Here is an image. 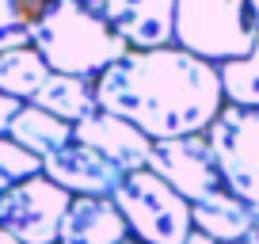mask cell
<instances>
[{"mask_svg":"<svg viewBox=\"0 0 259 244\" xmlns=\"http://www.w3.org/2000/svg\"><path fill=\"white\" fill-rule=\"evenodd\" d=\"M107 23L130 50H160L176 38V0H99Z\"/></svg>","mask_w":259,"mask_h":244,"instance_id":"cell-9","label":"cell"},{"mask_svg":"<svg viewBox=\"0 0 259 244\" xmlns=\"http://www.w3.org/2000/svg\"><path fill=\"white\" fill-rule=\"evenodd\" d=\"M240 244H244V240H240Z\"/></svg>","mask_w":259,"mask_h":244,"instance_id":"cell-25","label":"cell"},{"mask_svg":"<svg viewBox=\"0 0 259 244\" xmlns=\"http://www.w3.org/2000/svg\"><path fill=\"white\" fill-rule=\"evenodd\" d=\"M248 4H251V12H255V19H259V0H248Z\"/></svg>","mask_w":259,"mask_h":244,"instance_id":"cell-23","label":"cell"},{"mask_svg":"<svg viewBox=\"0 0 259 244\" xmlns=\"http://www.w3.org/2000/svg\"><path fill=\"white\" fill-rule=\"evenodd\" d=\"M130 240V225L114 198H73L61 221L57 244H122Z\"/></svg>","mask_w":259,"mask_h":244,"instance_id":"cell-11","label":"cell"},{"mask_svg":"<svg viewBox=\"0 0 259 244\" xmlns=\"http://www.w3.org/2000/svg\"><path fill=\"white\" fill-rule=\"evenodd\" d=\"M206 141L213 149L225 191L259 210V111L225 103L206 130Z\"/></svg>","mask_w":259,"mask_h":244,"instance_id":"cell-5","label":"cell"},{"mask_svg":"<svg viewBox=\"0 0 259 244\" xmlns=\"http://www.w3.org/2000/svg\"><path fill=\"white\" fill-rule=\"evenodd\" d=\"M99 111L130 122L149 141L206 134L225 107L218 65L179 46L126 50L96 76Z\"/></svg>","mask_w":259,"mask_h":244,"instance_id":"cell-1","label":"cell"},{"mask_svg":"<svg viewBox=\"0 0 259 244\" xmlns=\"http://www.w3.org/2000/svg\"><path fill=\"white\" fill-rule=\"evenodd\" d=\"M46 80H50V69H46V61L38 57L34 46L0 54V92L4 96L19 99V103H31Z\"/></svg>","mask_w":259,"mask_h":244,"instance_id":"cell-15","label":"cell"},{"mask_svg":"<svg viewBox=\"0 0 259 244\" xmlns=\"http://www.w3.org/2000/svg\"><path fill=\"white\" fill-rule=\"evenodd\" d=\"M8 138L16 141L19 149L34 153L38 160H46L50 153H57V149H65L73 141V126L61 122V118H54V114H46L34 103H23L19 114L12 118V126H8Z\"/></svg>","mask_w":259,"mask_h":244,"instance_id":"cell-14","label":"cell"},{"mask_svg":"<svg viewBox=\"0 0 259 244\" xmlns=\"http://www.w3.org/2000/svg\"><path fill=\"white\" fill-rule=\"evenodd\" d=\"M31 103L42 107L46 114H54V118L69 122V126H76V122H84L88 114L99 111V103H96V80L61 76V73H50V80L42 84V92L31 99Z\"/></svg>","mask_w":259,"mask_h":244,"instance_id":"cell-13","label":"cell"},{"mask_svg":"<svg viewBox=\"0 0 259 244\" xmlns=\"http://www.w3.org/2000/svg\"><path fill=\"white\" fill-rule=\"evenodd\" d=\"M244 244H259V218H255V225H251V233L244 236Z\"/></svg>","mask_w":259,"mask_h":244,"instance_id":"cell-21","label":"cell"},{"mask_svg":"<svg viewBox=\"0 0 259 244\" xmlns=\"http://www.w3.org/2000/svg\"><path fill=\"white\" fill-rule=\"evenodd\" d=\"M42 176L57 183L61 191H69L73 198H114L126 172L111 164L107 156L92 153L80 141H69L65 149H57L42 160Z\"/></svg>","mask_w":259,"mask_h":244,"instance_id":"cell-8","label":"cell"},{"mask_svg":"<svg viewBox=\"0 0 259 244\" xmlns=\"http://www.w3.org/2000/svg\"><path fill=\"white\" fill-rule=\"evenodd\" d=\"M183 244H218V240H210V236H206V233H198V229H191Z\"/></svg>","mask_w":259,"mask_h":244,"instance_id":"cell-20","label":"cell"},{"mask_svg":"<svg viewBox=\"0 0 259 244\" xmlns=\"http://www.w3.org/2000/svg\"><path fill=\"white\" fill-rule=\"evenodd\" d=\"M122 244H138V240H134V236H130V240H122Z\"/></svg>","mask_w":259,"mask_h":244,"instance_id":"cell-24","label":"cell"},{"mask_svg":"<svg viewBox=\"0 0 259 244\" xmlns=\"http://www.w3.org/2000/svg\"><path fill=\"white\" fill-rule=\"evenodd\" d=\"M31 46L50 73L80 80H96L130 50L107 23L99 0H46L34 19Z\"/></svg>","mask_w":259,"mask_h":244,"instance_id":"cell-2","label":"cell"},{"mask_svg":"<svg viewBox=\"0 0 259 244\" xmlns=\"http://www.w3.org/2000/svg\"><path fill=\"white\" fill-rule=\"evenodd\" d=\"M259 42V19L248 0H176V38L171 46L229 65L251 54Z\"/></svg>","mask_w":259,"mask_h":244,"instance_id":"cell-3","label":"cell"},{"mask_svg":"<svg viewBox=\"0 0 259 244\" xmlns=\"http://www.w3.org/2000/svg\"><path fill=\"white\" fill-rule=\"evenodd\" d=\"M221 73V92L233 107H255L259 111V42L251 46L248 57L218 65Z\"/></svg>","mask_w":259,"mask_h":244,"instance_id":"cell-16","label":"cell"},{"mask_svg":"<svg viewBox=\"0 0 259 244\" xmlns=\"http://www.w3.org/2000/svg\"><path fill=\"white\" fill-rule=\"evenodd\" d=\"M19 99H12V96H4V92H0V138H8V126H12V118H16L19 114Z\"/></svg>","mask_w":259,"mask_h":244,"instance_id":"cell-19","label":"cell"},{"mask_svg":"<svg viewBox=\"0 0 259 244\" xmlns=\"http://www.w3.org/2000/svg\"><path fill=\"white\" fill-rule=\"evenodd\" d=\"M0 244H19V240H16L12 233H4V229H0Z\"/></svg>","mask_w":259,"mask_h":244,"instance_id":"cell-22","label":"cell"},{"mask_svg":"<svg viewBox=\"0 0 259 244\" xmlns=\"http://www.w3.org/2000/svg\"><path fill=\"white\" fill-rule=\"evenodd\" d=\"M145 168L153 172V176H160L179 198H187V202H202V198H210L213 191H225L206 134L153 141Z\"/></svg>","mask_w":259,"mask_h":244,"instance_id":"cell-7","label":"cell"},{"mask_svg":"<svg viewBox=\"0 0 259 244\" xmlns=\"http://www.w3.org/2000/svg\"><path fill=\"white\" fill-rule=\"evenodd\" d=\"M114 206L130 225V236L138 244H183L191 233V202L153 176L149 168L126 172L114 191Z\"/></svg>","mask_w":259,"mask_h":244,"instance_id":"cell-4","label":"cell"},{"mask_svg":"<svg viewBox=\"0 0 259 244\" xmlns=\"http://www.w3.org/2000/svg\"><path fill=\"white\" fill-rule=\"evenodd\" d=\"M46 0H0V54L31 46L34 19Z\"/></svg>","mask_w":259,"mask_h":244,"instance_id":"cell-17","label":"cell"},{"mask_svg":"<svg viewBox=\"0 0 259 244\" xmlns=\"http://www.w3.org/2000/svg\"><path fill=\"white\" fill-rule=\"evenodd\" d=\"M73 141H80V145H88L92 153L107 156V160L118 164L122 172L145 168L149 164V149H153V141H149L141 130H134L130 122L114 118V114H107V111H96L84 122H76L73 126Z\"/></svg>","mask_w":259,"mask_h":244,"instance_id":"cell-10","label":"cell"},{"mask_svg":"<svg viewBox=\"0 0 259 244\" xmlns=\"http://www.w3.org/2000/svg\"><path fill=\"white\" fill-rule=\"evenodd\" d=\"M73 195L50 183L46 176H31L0 198V229L19 244H57L61 221Z\"/></svg>","mask_w":259,"mask_h":244,"instance_id":"cell-6","label":"cell"},{"mask_svg":"<svg viewBox=\"0 0 259 244\" xmlns=\"http://www.w3.org/2000/svg\"><path fill=\"white\" fill-rule=\"evenodd\" d=\"M31 176H42V160L27 149H19L12 138H0V198Z\"/></svg>","mask_w":259,"mask_h":244,"instance_id":"cell-18","label":"cell"},{"mask_svg":"<svg viewBox=\"0 0 259 244\" xmlns=\"http://www.w3.org/2000/svg\"><path fill=\"white\" fill-rule=\"evenodd\" d=\"M255 218H259V210H251L248 202H240L229 191H213L202 202H191V225L218 244H240L251 233Z\"/></svg>","mask_w":259,"mask_h":244,"instance_id":"cell-12","label":"cell"}]
</instances>
